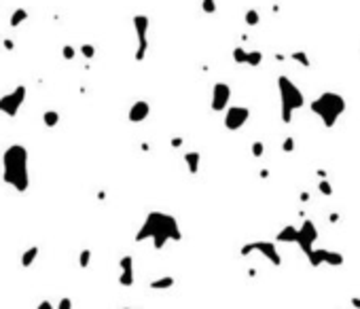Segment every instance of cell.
Masks as SVG:
<instances>
[{"instance_id": "cell-1", "label": "cell", "mask_w": 360, "mask_h": 309, "mask_svg": "<svg viewBox=\"0 0 360 309\" xmlns=\"http://www.w3.org/2000/svg\"><path fill=\"white\" fill-rule=\"evenodd\" d=\"M180 229L176 218L170 214L163 212H150L146 220L142 223V229L136 233V242H144V240H153L155 250H161L167 242H180Z\"/></svg>"}, {"instance_id": "cell-2", "label": "cell", "mask_w": 360, "mask_h": 309, "mask_svg": "<svg viewBox=\"0 0 360 309\" xmlns=\"http://www.w3.org/2000/svg\"><path fill=\"white\" fill-rule=\"evenodd\" d=\"M2 180L13 186L17 193H26L30 188L28 172V150L21 144H11L2 155Z\"/></svg>"}, {"instance_id": "cell-3", "label": "cell", "mask_w": 360, "mask_h": 309, "mask_svg": "<svg viewBox=\"0 0 360 309\" xmlns=\"http://www.w3.org/2000/svg\"><path fill=\"white\" fill-rule=\"evenodd\" d=\"M311 113H314L320 121L324 123L326 129L335 127L337 119L346 113V100H343L339 93H333V91H324L322 96H318L316 100H311Z\"/></svg>"}, {"instance_id": "cell-4", "label": "cell", "mask_w": 360, "mask_h": 309, "mask_svg": "<svg viewBox=\"0 0 360 309\" xmlns=\"http://www.w3.org/2000/svg\"><path fill=\"white\" fill-rule=\"evenodd\" d=\"M278 89H280V100H282V121L290 123L292 113L305 106V98L297 85H294L288 76H278Z\"/></svg>"}, {"instance_id": "cell-5", "label": "cell", "mask_w": 360, "mask_h": 309, "mask_svg": "<svg viewBox=\"0 0 360 309\" xmlns=\"http://www.w3.org/2000/svg\"><path fill=\"white\" fill-rule=\"evenodd\" d=\"M26 96H28V89L26 85H17L13 91L4 93L2 98H0V113L6 115V117H17L21 104L26 102Z\"/></svg>"}, {"instance_id": "cell-6", "label": "cell", "mask_w": 360, "mask_h": 309, "mask_svg": "<svg viewBox=\"0 0 360 309\" xmlns=\"http://www.w3.org/2000/svg\"><path fill=\"white\" fill-rule=\"evenodd\" d=\"M148 28H150V19L148 15H134V30L136 36H138V49H136V60L142 62L146 58L148 51Z\"/></svg>"}, {"instance_id": "cell-7", "label": "cell", "mask_w": 360, "mask_h": 309, "mask_svg": "<svg viewBox=\"0 0 360 309\" xmlns=\"http://www.w3.org/2000/svg\"><path fill=\"white\" fill-rule=\"evenodd\" d=\"M318 240V229L311 220H303V225L299 227V237H297V244L299 248L303 250V254L309 256L314 252V244Z\"/></svg>"}, {"instance_id": "cell-8", "label": "cell", "mask_w": 360, "mask_h": 309, "mask_svg": "<svg viewBox=\"0 0 360 309\" xmlns=\"http://www.w3.org/2000/svg\"><path fill=\"white\" fill-rule=\"evenodd\" d=\"M248 119H250V110L246 106H231L225 113V127L229 131H237L239 127H244Z\"/></svg>"}, {"instance_id": "cell-9", "label": "cell", "mask_w": 360, "mask_h": 309, "mask_svg": "<svg viewBox=\"0 0 360 309\" xmlns=\"http://www.w3.org/2000/svg\"><path fill=\"white\" fill-rule=\"evenodd\" d=\"M229 100H231V87L227 83H216L212 87V110L214 113H222L227 110L229 106Z\"/></svg>"}, {"instance_id": "cell-10", "label": "cell", "mask_w": 360, "mask_h": 309, "mask_svg": "<svg viewBox=\"0 0 360 309\" xmlns=\"http://www.w3.org/2000/svg\"><path fill=\"white\" fill-rule=\"evenodd\" d=\"M252 244H254V250L261 252V254L269 260V263H274L276 267L282 265V256H280V252H278L274 242H252Z\"/></svg>"}, {"instance_id": "cell-11", "label": "cell", "mask_w": 360, "mask_h": 309, "mask_svg": "<svg viewBox=\"0 0 360 309\" xmlns=\"http://www.w3.org/2000/svg\"><path fill=\"white\" fill-rule=\"evenodd\" d=\"M148 115H150V104L146 100H138V102H134V104H132L127 119H130L132 123H142Z\"/></svg>"}, {"instance_id": "cell-12", "label": "cell", "mask_w": 360, "mask_h": 309, "mask_svg": "<svg viewBox=\"0 0 360 309\" xmlns=\"http://www.w3.org/2000/svg\"><path fill=\"white\" fill-rule=\"evenodd\" d=\"M297 237H299V229H297V227H292V225H286V227H282V229L278 231L276 242H280V244L294 242V244H297Z\"/></svg>"}, {"instance_id": "cell-13", "label": "cell", "mask_w": 360, "mask_h": 309, "mask_svg": "<svg viewBox=\"0 0 360 309\" xmlns=\"http://www.w3.org/2000/svg\"><path fill=\"white\" fill-rule=\"evenodd\" d=\"M174 284H176V280H174L172 275H161V277H157V280L150 282L148 286L153 288V290H167V288H172Z\"/></svg>"}, {"instance_id": "cell-14", "label": "cell", "mask_w": 360, "mask_h": 309, "mask_svg": "<svg viewBox=\"0 0 360 309\" xmlns=\"http://www.w3.org/2000/svg\"><path fill=\"white\" fill-rule=\"evenodd\" d=\"M199 161H202V155L197 153V150H191V153L185 155V163L191 174H197L199 172Z\"/></svg>"}, {"instance_id": "cell-15", "label": "cell", "mask_w": 360, "mask_h": 309, "mask_svg": "<svg viewBox=\"0 0 360 309\" xmlns=\"http://www.w3.org/2000/svg\"><path fill=\"white\" fill-rule=\"evenodd\" d=\"M38 252H41V248H38V246H30V248H28V250L21 254V267H23V269H28V267H30V265L36 260Z\"/></svg>"}, {"instance_id": "cell-16", "label": "cell", "mask_w": 360, "mask_h": 309, "mask_svg": "<svg viewBox=\"0 0 360 309\" xmlns=\"http://www.w3.org/2000/svg\"><path fill=\"white\" fill-rule=\"evenodd\" d=\"M324 258H326V248H318V250H314L307 256V260H309L311 267H320V265L324 263Z\"/></svg>"}, {"instance_id": "cell-17", "label": "cell", "mask_w": 360, "mask_h": 309, "mask_svg": "<svg viewBox=\"0 0 360 309\" xmlns=\"http://www.w3.org/2000/svg\"><path fill=\"white\" fill-rule=\"evenodd\" d=\"M26 19H28V11L26 9H15L13 15H11V19H9V23H11V28H19Z\"/></svg>"}, {"instance_id": "cell-18", "label": "cell", "mask_w": 360, "mask_h": 309, "mask_svg": "<svg viewBox=\"0 0 360 309\" xmlns=\"http://www.w3.org/2000/svg\"><path fill=\"white\" fill-rule=\"evenodd\" d=\"M324 263L331 265V267H341L343 265V254H341V252H335V250H326Z\"/></svg>"}, {"instance_id": "cell-19", "label": "cell", "mask_w": 360, "mask_h": 309, "mask_svg": "<svg viewBox=\"0 0 360 309\" xmlns=\"http://www.w3.org/2000/svg\"><path fill=\"white\" fill-rule=\"evenodd\" d=\"M43 123L47 127H55V125L60 123V113L58 110H45L43 113Z\"/></svg>"}, {"instance_id": "cell-20", "label": "cell", "mask_w": 360, "mask_h": 309, "mask_svg": "<svg viewBox=\"0 0 360 309\" xmlns=\"http://www.w3.org/2000/svg\"><path fill=\"white\" fill-rule=\"evenodd\" d=\"M290 60L297 62V64L303 66V68H309L311 66V62H309V58H307L305 51H294V53H290Z\"/></svg>"}, {"instance_id": "cell-21", "label": "cell", "mask_w": 360, "mask_h": 309, "mask_svg": "<svg viewBox=\"0 0 360 309\" xmlns=\"http://www.w3.org/2000/svg\"><path fill=\"white\" fill-rule=\"evenodd\" d=\"M244 21H246V26H257V23L261 21V15L257 9H248L246 15H244Z\"/></svg>"}, {"instance_id": "cell-22", "label": "cell", "mask_w": 360, "mask_h": 309, "mask_svg": "<svg viewBox=\"0 0 360 309\" xmlns=\"http://www.w3.org/2000/svg\"><path fill=\"white\" fill-rule=\"evenodd\" d=\"M233 62L235 64H248V51L242 47H235L233 49Z\"/></svg>"}, {"instance_id": "cell-23", "label": "cell", "mask_w": 360, "mask_h": 309, "mask_svg": "<svg viewBox=\"0 0 360 309\" xmlns=\"http://www.w3.org/2000/svg\"><path fill=\"white\" fill-rule=\"evenodd\" d=\"M89 260H91V250L89 248L81 250V254H78V267L87 269V267H89Z\"/></svg>"}, {"instance_id": "cell-24", "label": "cell", "mask_w": 360, "mask_h": 309, "mask_svg": "<svg viewBox=\"0 0 360 309\" xmlns=\"http://www.w3.org/2000/svg\"><path fill=\"white\" fill-rule=\"evenodd\" d=\"M263 62V53L261 51H248V66H259Z\"/></svg>"}, {"instance_id": "cell-25", "label": "cell", "mask_w": 360, "mask_h": 309, "mask_svg": "<svg viewBox=\"0 0 360 309\" xmlns=\"http://www.w3.org/2000/svg\"><path fill=\"white\" fill-rule=\"evenodd\" d=\"M119 284H121V286H132L134 284V271H121V275H119Z\"/></svg>"}, {"instance_id": "cell-26", "label": "cell", "mask_w": 360, "mask_h": 309, "mask_svg": "<svg viewBox=\"0 0 360 309\" xmlns=\"http://www.w3.org/2000/svg\"><path fill=\"white\" fill-rule=\"evenodd\" d=\"M78 51H81V55H83L85 60H91L93 55H95V47L89 45V43H85V45H81V49H78Z\"/></svg>"}, {"instance_id": "cell-27", "label": "cell", "mask_w": 360, "mask_h": 309, "mask_svg": "<svg viewBox=\"0 0 360 309\" xmlns=\"http://www.w3.org/2000/svg\"><path fill=\"white\" fill-rule=\"evenodd\" d=\"M119 267H121V271H134V258L132 256H121Z\"/></svg>"}, {"instance_id": "cell-28", "label": "cell", "mask_w": 360, "mask_h": 309, "mask_svg": "<svg viewBox=\"0 0 360 309\" xmlns=\"http://www.w3.org/2000/svg\"><path fill=\"white\" fill-rule=\"evenodd\" d=\"M318 188H320V193L326 195V197H331V195H333V186H331V182H329V180H320Z\"/></svg>"}, {"instance_id": "cell-29", "label": "cell", "mask_w": 360, "mask_h": 309, "mask_svg": "<svg viewBox=\"0 0 360 309\" xmlns=\"http://www.w3.org/2000/svg\"><path fill=\"white\" fill-rule=\"evenodd\" d=\"M202 9H204V13H208V15L216 13V0H202Z\"/></svg>"}, {"instance_id": "cell-30", "label": "cell", "mask_w": 360, "mask_h": 309, "mask_svg": "<svg viewBox=\"0 0 360 309\" xmlns=\"http://www.w3.org/2000/svg\"><path fill=\"white\" fill-rule=\"evenodd\" d=\"M62 55H64V60H74L76 49H74L72 45H64V47H62Z\"/></svg>"}, {"instance_id": "cell-31", "label": "cell", "mask_w": 360, "mask_h": 309, "mask_svg": "<svg viewBox=\"0 0 360 309\" xmlns=\"http://www.w3.org/2000/svg\"><path fill=\"white\" fill-rule=\"evenodd\" d=\"M263 153H265V144H263V142H259V140L252 142V155L259 159V157H263Z\"/></svg>"}, {"instance_id": "cell-32", "label": "cell", "mask_w": 360, "mask_h": 309, "mask_svg": "<svg viewBox=\"0 0 360 309\" xmlns=\"http://www.w3.org/2000/svg\"><path fill=\"white\" fill-rule=\"evenodd\" d=\"M282 150H284V153H292V150H294V138H290V136L284 138V142H282Z\"/></svg>"}, {"instance_id": "cell-33", "label": "cell", "mask_w": 360, "mask_h": 309, "mask_svg": "<svg viewBox=\"0 0 360 309\" xmlns=\"http://www.w3.org/2000/svg\"><path fill=\"white\" fill-rule=\"evenodd\" d=\"M58 309H72V299H70V297H64V299H60Z\"/></svg>"}, {"instance_id": "cell-34", "label": "cell", "mask_w": 360, "mask_h": 309, "mask_svg": "<svg viewBox=\"0 0 360 309\" xmlns=\"http://www.w3.org/2000/svg\"><path fill=\"white\" fill-rule=\"evenodd\" d=\"M250 252H254V244H252V242H250V244H244L242 248H239V254H242V256H248Z\"/></svg>"}, {"instance_id": "cell-35", "label": "cell", "mask_w": 360, "mask_h": 309, "mask_svg": "<svg viewBox=\"0 0 360 309\" xmlns=\"http://www.w3.org/2000/svg\"><path fill=\"white\" fill-rule=\"evenodd\" d=\"M36 309H53V305H51V301H41V303H38V307Z\"/></svg>"}, {"instance_id": "cell-36", "label": "cell", "mask_w": 360, "mask_h": 309, "mask_svg": "<svg viewBox=\"0 0 360 309\" xmlns=\"http://www.w3.org/2000/svg\"><path fill=\"white\" fill-rule=\"evenodd\" d=\"M172 146L174 148H180L182 146V138H172Z\"/></svg>"}, {"instance_id": "cell-37", "label": "cell", "mask_w": 360, "mask_h": 309, "mask_svg": "<svg viewBox=\"0 0 360 309\" xmlns=\"http://www.w3.org/2000/svg\"><path fill=\"white\" fill-rule=\"evenodd\" d=\"M299 201H301V203H305V201H309V193H305V191H303V193L299 195Z\"/></svg>"}, {"instance_id": "cell-38", "label": "cell", "mask_w": 360, "mask_h": 309, "mask_svg": "<svg viewBox=\"0 0 360 309\" xmlns=\"http://www.w3.org/2000/svg\"><path fill=\"white\" fill-rule=\"evenodd\" d=\"M352 305H354L356 309H360V297H352V301H350Z\"/></svg>"}, {"instance_id": "cell-39", "label": "cell", "mask_w": 360, "mask_h": 309, "mask_svg": "<svg viewBox=\"0 0 360 309\" xmlns=\"http://www.w3.org/2000/svg\"><path fill=\"white\" fill-rule=\"evenodd\" d=\"M13 47H15L13 41H11V38H6V41H4V49H13Z\"/></svg>"}, {"instance_id": "cell-40", "label": "cell", "mask_w": 360, "mask_h": 309, "mask_svg": "<svg viewBox=\"0 0 360 309\" xmlns=\"http://www.w3.org/2000/svg\"><path fill=\"white\" fill-rule=\"evenodd\" d=\"M339 218H341V216H339V214H335V212H333V214H331V216H329V220H331V223H337V220H339Z\"/></svg>"}, {"instance_id": "cell-41", "label": "cell", "mask_w": 360, "mask_h": 309, "mask_svg": "<svg viewBox=\"0 0 360 309\" xmlns=\"http://www.w3.org/2000/svg\"><path fill=\"white\" fill-rule=\"evenodd\" d=\"M318 176L322 180H326V170H318Z\"/></svg>"}, {"instance_id": "cell-42", "label": "cell", "mask_w": 360, "mask_h": 309, "mask_svg": "<svg viewBox=\"0 0 360 309\" xmlns=\"http://www.w3.org/2000/svg\"><path fill=\"white\" fill-rule=\"evenodd\" d=\"M269 176V170H261V178H267Z\"/></svg>"}, {"instance_id": "cell-43", "label": "cell", "mask_w": 360, "mask_h": 309, "mask_svg": "<svg viewBox=\"0 0 360 309\" xmlns=\"http://www.w3.org/2000/svg\"><path fill=\"white\" fill-rule=\"evenodd\" d=\"M123 309H134V307H123Z\"/></svg>"}, {"instance_id": "cell-44", "label": "cell", "mask_w": 360, "mask_h": 309, "mask_svg": "<svg viewBox=\"0 0 360 309\" xmlns=\"http://www.w3.org/2000/svg\"><path fill=\"white\" fill-rule=\"evenodd\" d=\"M358 53H360V49H358Z\"/></svg>"}]
</instances>
